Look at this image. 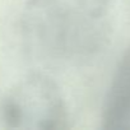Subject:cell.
<instances>
[{"label": "cell", "instance_id": "6da1fadb", "mask_svg": "<svg viewBox=\"0 0 130 130\" xmlns=\"http://www.w3.org/2000/svg\"><path fill=\"white\" fill-rule=\"evenodd\" d=\"M101 18L70 0H28L21 32L31 56L43 62L80 59L97 46Z\"/></svg>", "mask_w": 130, "mask_h": 130}, {"label": "cell", "instance_id": "7a4b0ae2", "mask_svg": "<svg viewBox=\"0 0 130 130\" xmlns=\"http://www.w3.org/2000/svg\"><path fill=\"white\" fill-rule=\"evenodd\" d=\"M0 117L8 129L65 130L69 112L56 83L45 74H29L18 80L0 103Z\"/></svg>", "mask_w": 130, "mask_h": 130}, {"label": "cell", "instance_id": "3957f363", "mask_svg": "<svg viewBox=\"0 0 130 130\" xmlns=\"http://www.w3.org/2000/svg\"><path fill=\"white\" fill-rule=\"evenodd\" d=\"M102 126L107 130L130 129V47L119 62L106 96Z\"/></svg>", "mask_w": 130, "mask_h": 130}, {"label": "cell", "instance_id": "277c9868", "mask_svg": "<svg viewBox=\"0 0 130 130\" xmlns=\"http://www.w3.org/2000/svg\"><path fill=\"white\" fill-rule=\"evenodd\" d=\"M70 2L92 15L103 17L111 0H70Z\"/></svg>", "mask_w": 130, "mask_h": 130}]
</instances>
